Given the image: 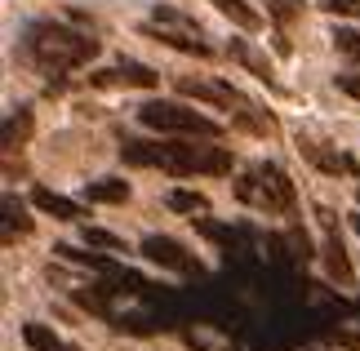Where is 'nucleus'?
Listing matches in <instances>:
<instances>
[{"instance_id": "aec40b11", "label": "nucleus", "mask_w": 360, "mask_h": 351, "mask_svg": "<svg viewBox=\"0 0 360 351\" xmlns=\"http://www.w3.org/2000/svg\"><path fill=\"white\" fill-rule=\"evenodd\" d=\"M267 13H271L281 27H289V23L302 13V0H267Z\"/></svg>"}, {"instance_id": "f03ea898", "label": "nucleus", "mask_w": 360, "mask_h": 351, "mask_svg": "<svg viewBox=\"0 0 360 351\" xmlns=\"http://www.w3.org/2000/svg\"><path fill=\"white\" fill-rule=\"evenodd\" d=\"M18 53L40 72H72V67H85L94 53H98V40L72 32L63 23H27Z\"/></svg>"}, {"instance_id": "0eeeda50", "label": "nucleus", "mask_w": 360, "mask_h": 351, "mask_svg": "<svg viewBox=\"0 0 360 351\" xmlns=\"http://www.w3.org/2000/svg\"><path fill=\"white\" fill-rule=\"evenodd\" d=\"M143 258L160 262V267H174V272H187V267H191L187 249L178 241H169V236H147V241H143Z\"/></svg>"}, {"instance_id": "a211bd4d", "label": "nucleus", "mask_w": 360, "mask_h": 351, "mask_svg": "<svg viewBox=\"0 0 360 351\" xmlns=\"http://www.w3.org/2000/svg\"><path fill=\"white\" fill-rule=\"evenodd\" d=\"M151 23H156V27H169V32H191V36H200V27L191 23V18H183L178 9H169V5H156Z\"/></svg>"}, {"instance_id": "f257e3e1", "label": "nucleus", "mask_w": 360, "mask_h": 351, "mask_svg": "<svg viewBox=\"0 0 360 351\" xmlns=\"http://www.w3.org/2000/svg\"><path fill=\"white\" fill-rule=\"evenodd\" d=\"M120 156L138 165V170H165V174H231V151L227 147H200V143H129L120 147Z\"/></svg>"}, {"instance_id": "6ab92c4d", "label": "nucleus", "mask_w": 360, "mask_h": 351, "mask_svg": "<svg viewBox=\"0 0 360 351\" xmlns=\"http://www.w3.org/2000/svg\"><path fill=\"white\" fill-rule=\"evenodd\" d=\"M80 241H85L89 249H112V254H120L124 241L116 231H107V227H80Z\"/></svg>"}, {"instance_id": "ddd939ff", "label": "nucleus", "mask_w": 360, "mask_h": 351, "mask_svg": "<svg viewBox=\"0 0 360 351\" xmlns=\"http://www.w3.org/2000/svg\"><path fill=\"white\" fill-rule=\"evenodd\" d=\"M85 196L98 200V205H120V200H129V182L124 178H103V182H89Z\"/></svg>"}, {"instance_id": "9d476101", "label": "nucleus", "mask_w": 360, "mask_h": 351, "mask_svg": "<svg viewBox=\"0 0 360 351\" xmlns=\"http://www.w3.org/2000/svg\"><path fill=\"white\" fill-rule=\"evenodd\" d=\"M147 32L165 40L169 49H183V53H196V58H210V45H205L200 36H191V32H169V27H156V23H147Z\"/></svg>"}, {"instance_id": "6e6552de", "label": "nucleus", "mask_w": 360, "mask_h": 351, "mask_svg": "<svg viewBox=\"0 0 360 351\" xmlns=\"http://www.w3.org/2000/svg\"><path fill=\"white\" fill-rule=\"evenodd\" d=\"M32 205L40 209V214L58 218V222H80V205L67 200V196H58V191H49V187H36L32 191Z\"/></svg>"}, {"instance_id": "20e7f679", "label": "nucleus", "mask_w": 360, "mask_h": 351, "mask_svg": "<svg viewBox=\"0 0 360 351\" xmlns=\"http://www.w3.org/2000/svg\"><path fill=\"white\" fill-rule=\"evenodd\" d=\"M236 196H240V200L262 205V209H289V205H294V182L285 178L281 165H258L254 174H245L236 182Z\"/></svg>"}, {"instance_id": "2eb2a0df", "label": "nucleus", "mask_w": 360, "mask_h": 351, "mask_svg": "<svg viewBox=\"0 0 360 351\" xmlns=\"http://www.w3.org/2000/svg\"><path fill=\"white\" fill-rule=\"evenodd\" d=\"M165 209H174V214H205V209H210V200H205L200 191L174 187V191H165Z\"/></svg>"}, {"instance_id": "7ed1b4c3", "label": "nucleus", "mask_w": 360, "mask_h": 351, "mask_svg": "<svg viewBox=\"0 0 360 351\" xmlns=\"http://www.w3.org/2000/svg\"><path fill=\"white\" fill-rule=\"evenodd\" d=\"M138 120L147 129H160V134H191V138H218L223 134L218 120H210L205 111L183 107V103H143L138 107Z\"/></svg>"}, {"instance_id": "4468645a", "label": "nucleus", "mask_w": 360, "mask_h": 351, "mask_svg": "<svg viewBox=\"0 0 360 351\" xmlns=\"http://www.w3.org/2000/svg\"><path fill=\"white\" fill-rule=\"evenodd\" d=\"M53 254L67 258V262H76V267H89V272H107V276H116V262H112V258H103V254H85V249H76V245H58Z\"/></svg>"}, {"instance_id": "b1692460", "label": "nucleus", "mask_w": 360, "mask_h": 351, "mask_svg": "<svg viewBox=\"0 0 360 351\" xmlns=\"http://www.w3.org/2000/svg\"><path fill=\"white\" fill-rule=\"evenodd\" d=\"M321 9H329V13H352L356 0H321Z\"/></svg>"}, {"instance_id": "4be33fe9", "label": "nucleus", "mask_w": 360, "mask_h": 351, "mask_svg": "<svg viewBox=\"0 0 360 351\" xmlns=\"http://www.w3.org/2000/svg\"><path fill=\"white\" fill-rule=\"evenodd\" d=\"M334 45L347 53V58L360 63V32H347V27H338V32H334Z\"/></svg>"}, {"instance_id": "f8f14e48", "label": "nucleus", "mask_w": 360, "mask_h": 351, "mask_svg": "<svg viewBox=\"0 0 360 351\" xmlns=\"http://www.w3.org/2000/svg\"><path fill=\"white\" fill-rule=\"evenodd\" d=\"M22 343L32 351H67V343L49 325H40V320H27V325H22Z\"/></svg>"}, {"instance_id": "1a4fd4ad", "label": "nucleus", "mask_w": 360, "mask_h": 351, "mask_svg": "<svg viewBox=\"0 0 360 351\" xmlns=\"http://www.w3.org/2000/svg\"><path fill=\"white\" fill-rule=\"evenodd\" d=\"M227 53H231V58H236V63H245L249 72H254V76L262 80V85H276V72H271L267 53H262L258 45H249V40H231V45H227Z\"/></svg>"}, {"instance_id": "9b49d317", "label": "nucleus", "mask_w": 360, "mask_h": 351, "mask_svg": "<svg viewBox=\"0 0 360 351\" xmlns=\"http://www.w3.org/2000/svg\"><path fill=\"white\" fill-rule=\"evenodd\" d=\"M27 134H32V111H27V107H13L9 116H5V129H0V143H5V151L22 147Z\"/></svg>"}, {"instance_id": "393cba45", "label": "nucleus", "mask_w": 360, "mask_h": 351, "mask_svg": "<svg viewBox=\"0 0 360 351\" xmlns=\"http://www.w3.org/2000/svg\"><path fill=\"white\" fill-rule=\"evenodd\" d=\"M352 227H356V236H360V218H352Z\"/></svg>"}, {"instance_id": "412c9836", "label": "nucleus", "mask_w": 360, "mask_h": 351, "mask_svg": "<svg viewBox=\"0 0 360 351\" xmlns=\"http://www.w3.org/2000/svg\"><path fill=\"white\" fill-rule=\"evenodd\" d=\"M325 267H329V276H338V280L352 276V267H347V258H342V245H338V241L325 245Z\"/></svg>"}, {"instance_id": "a878e982", "label": "nucleus", "mask_w": 360, "mask_h": 351, "mask_svg": "<svg viewBox=\"0 0 360 351\" xmlns=\"http://www.w3.org/2000/svg\"><path fill=\"white\" fill-rule=\"evenodd\" d=\"M356 200H360V196H356Z\"/></svg>"}, {"instance_id": "dca6fc26", "label": "nucleus", "mask_w": 360, "mask_h": 351, "mask_svg": "<svg viewBox=\"0 0 360 351\" xmlns=\"http://www.w3.org/2000/svg\"><path fill=\"white\" fill-rule=\"evenodd\" d=\"M214 5L223 9V13H227V18L236 23V27H245V32H258V27H262V18H258V9H249L245 0H214Z\"/></svg>"}, {"instance_id": "f3484780", "label": "nucleus", "mask_w": 360, "mask_h": 351, "mask_svg": "<svg viewBox=\"0 0 360 351\" xmlns=\"http://www.w3.org/2000/svg\"><path fill=\"white\" fill-rule=\"evenodd\" d=\"M13 231L27 236V231H32V218H27V205L22 200L5 196V241H13Z\"/></svg>"}, {"instance_id": "423d86ee", "label": "nucleus", "mask_w": 360, "mask_h": 351, "mask_svg": "<svg viewBox=\"0 0 360 351\" xmlns=\"http://www.w3.org/2000/svg\"><path fill=\"white\" fill-rule=\"evenodd\" d=\"M174 85H178V94L200 98V103H214V107H240V94L231 89V85H214V80H191V76H178Z\"/></svg>"}, {"instance_id": "5701e85b", "label": "nucleus", "mask_w": 360, "mask_h": 351, "mask_svg": "<svg viewBox=\"0 0 360 351\" xmlns=\"http://www.w3.org/2000/svg\"><path fill=\"white\" fill-rule=\"evenodd\" d=\"M334 85L347 94V98H360V72H338V76H334Z\"/></svg>"}, {"instance_id": "39448f33", "label": "nucleus", "mask_w": 360, "mask_h": 351, "mask_svg": "<svg viewBox=\"0 0 360 351\" xmlns=\"http://www.w3.org/2000/svg\"><path fill=\"white\" fill-rule=\"evenodd\" d=\"M89 80H94V85H134V89H151L160 76L151 72L147 63H129V58H120L116 67H107V72H94Z\"/></svg>"}]
</instances>
